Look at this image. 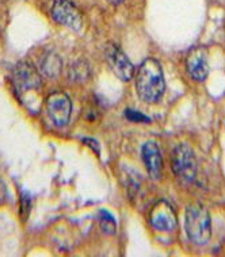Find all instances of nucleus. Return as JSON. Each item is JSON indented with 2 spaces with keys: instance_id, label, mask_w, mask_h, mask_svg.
Segmentation results:
<instances>
[{
  "instance_id": "nucleus-1",
  "label": "nucleus",
  "mask_w": 225,
  "mask_h": 257,
  "mask_svg": "<svg viewBox=\"0 0 225 257\" xmlns=\"http://www.w3.org/2000/svg\"><path fill=\"white\" fill-rule=\"evenodd\" d=\"M137 95L142 102L156 103L163 96L166 83L162 65L155 58H146L142 62L136 75Z\"/></svg>"
},
{
  "instance_id": "nucleus-2",
  "label": "nucleus",
  "mask_w": 225,
  "mask_h": 257,
  "mask_svg": "<svg viewBox=\"0 0 225 257\" xmlns=\"http://www.w3.org/2000/svg\"><path fill=\"white\" fill-rule=\"evenodd\" d=\"M186 234L197 245H205L212 237V218L202 203H193L186 208Z\"/></svg>"
},
{
  "instance_id": "nucleus-3",
  "label": "nucleus",
  "mask_w": 225,
  "mask_h": 257,
  "mask_svg": "<svg viewBox=\"0 0 225 257\" xmlns=\"http://www.w3.org/2000/svg\"><path fill=\"white\" fill-rule=\"evenodd\" d=\"M171 168L174 175L182 182L191 183L194 182L197 176V159L194 151L187 144H179L172 151L171 156Z\"/></svg>"
},
{
  "instance_id": "nucleus-4",
  "label": "nucleus",
  "mask_w": 225,
  "mask_h": 257,
  "mask_svg": "<svg viewBox=\"0 0 225 257\" xmlns=\"http://www.w3.org/2000/svg\"><path fill=\"white\" fill-rule=\"evenodd\" d=\"M46 112L49 119L57 127H64L69 123L72 116V100L65 92L50 93L46 99Z\"/></svg>"
},
{
  "instance_id": "nucleus-5",
  "label": "nucleus",
  "mask_w": 225,
  "mask_h": 257,
  "mask_svg": "<svg viewBox=\"0 0 225 257\" xmlns=\"http://www.w3.org/2000/svg\"><path fill=\"white\" fill-rule=\"evenodd\" d=\"M52 18L54 22L71 29L73 31L82 30L83 18L76 6L69 0H54L52 6Z\"/></svg>"
},
{
  "instance_id": "nucleus-6",
  "label": "nucleus",
  "mask_w": 225,
  "mask_h": 257,
  "mask_svg": "<svg viewBox=\"0 0 225 257\" xmlns=\"http://www.w3.org/2000/svg\"><path fill=\"white\" fill-rule=\"evenodd\" d=\"M149 223L158 231L175 230L178 226L177 213L168 202L160 200L151 210Z\"/></svg>"
},
{
  "instance_id": "nucleus-7",
  "label": "nucleus",
  "mask_w": 225,
  "mask_h": 257,
  "mask_svg": "<svg viewBox=\"0 0 225 257\" xmlns=\"http://www.w3.org/2000/svg\"><path fill=\"white\" fill-rule=\"evenodd\" d=\"M14 83L15 87L19 91H31V89H38L42 85L40 72L37 71V68L31 64L30 61H19L13 73Z\"/></svg>"
},
{
  "instance_id": "nucleus-8",
  "label": "nucleus",
  "mask_w": 225,
  "mask_h": 257,
  "mask_svg": "<svg viewBox=\"0 0 225 257\" xmlns=\"http://www.w3.org/2000/svg\"><path fill=\"white\" fill-rule=\"evenodd\" d=\"M106 60L110 65L111 71L122 81L132 80L134 75V67L128 58V56L114 44H109L106 48Z\"/></svg>"
},
{
  "instance_id": "nucleus-9",
  "label": "nucleus",
  "mask_w": 225,
  "mask_h": 257,
  "mask_svg": "<svg viewBox=\"0 0 225 257\" xmlns=\"http://www.w3.org/2000/svg\"><path fill=\"white\" fill-rule=\"evenodd\" d=\"M186 68L191 79L195 81H205L209 75L207 65V50L203 46H197L190 50L186 58Z\"/></svg>"
},
{
  "instance_id": "nucleus-10",
  "label": "nucleus",
  "mask_w": 225,
  "mask_h": 257,
  "mask_svg": "<svg viewBox=\"0 0 225 257\" xmlns=\"http://www.w3.org/2000/svg\"><path fill=\"white\" fill-rule=\"evenodd\" d=\"M141 159L146 172L154 180L162 178L163 172V157L159 145L155 141L145 142L141 148Z\"/></svg>"
},
{
  "instance_id": "nucleus-11",
  "label": "nucleus",
  "mask_w": 225,
  "mask_h": 257,
  "mask_svg": "<svg viewBox=\"0 0 225 257\" xmlns=\"http://www.w3.org/2000/svg\"><path fill=\"white\" fill-rule=\"evenodd\" d=\"M61 58L56 53H48L41 61V71L48 77H56L61 71Z\"/></svg>"
},
{
  "instance_id": "nucleus-12",
  "label": "nucleus",
  "mask_w": 225,
  "mask_h": 257,
  "mask_svg": "<svg viewBox=\"0 0 225 257\" xmlns=\"http://www.w3.org/2000/svg\"><path fill=\"white\" fill-rule=\"evenodd\" d=\"M90 76V67L87 62L84 61H76L71 67L69 71V77L75 81H83L87 80Z\"/></svg>"
},
{
  "instance_id": "nucleus-13",
  "label": "nucleus",
  "mask_w": 225,
  "mask_h": 257,
  "mask_svg": "<svg viewBox=\"0 0 225 257\" xmlns=\"http://www.w3.org/2000/svg\"><path fill=\"white\" fill-rule=\"evenodd\" d=\"M101 214V218H99V222H101V229L106 234H114L115 233V227H117V223H115L114 217L111 215L109 211L106 210H101L99 211Z\"/></svg>"
},
{
  "instance_id": "nucleus-14",
  "label": "nucleus",
  "mask_w": 225,
  "mask_h": 257,
  "mask_svg": "<svg viewBox=\"0 0 225 257\" xmlns=\"http://www.w3.org/2000/svg\"><path fill=\"white\" fill-rule=\"evenodd\" d=\"M125 116L128 118L130 122H149V118L141 112H138L137 110H132V108H128L125 111Z\"/></svg>"
},
{
  "instance_id": "nucleus-15",
  "label": "nucleus",
  "mask_w": 225,
  "mask_h": 257,
  "mask_svg": "<svg viewBox=\"0 0 225 257\" xmlns=\"http://www.w3.org/2000/svg\"><path fill=\"white\" fill-rule=\"evenodd\" d=\"M7 196H9V192H7V186H6L5 180H2V179H0V204L6 203Z\"/></svg>"
},
{
  "instance_id": "nucleus-16",
  "label": "nucleus",
  "mask_w": 225,
  "mask_h": 257,
  "mask_svg": "<svg viewBox=\"0 0 225 257\" xmlns=\"http://www.w3.org/2000/svg\"><path fill=\"white\" fill-rule=\"evenodd\" d=\"M110 3H113V5H119V3H122L124 0H109Z\"/></svg>"
}]
</instances>
